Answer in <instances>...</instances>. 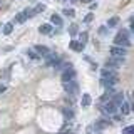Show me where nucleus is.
I'll return each mask as SVG.
<instances>
[{
	"mask_svg": "<svg viewBox=\"0 0 134 134\" xmlns=\"http://www.w3.org/2000/svg\"><path fill=\"white\" fill-rule=\"evenodd\" d=\"M114 45H121V47H126V49L131 45L129 32L126 30V29H121V30L117 32V35H116V39H114Z\"/></svg>",
	"mask_w": 134,
	"mask_h": 134,
	"instance_id": "nucleus-1",
	"label": "nucleus"
},
{
	"mask_svg": "<svg viewBox=\"0 0 134 134\" xmlns=\"http://www.w3.org/2000/svg\"><path fill=\"white\" fill-rule=\"evenodd\" d=\"M122 64H124V57H114V55H111L106 60V65L107 67H112V69H119Z\"/></svg>",
	"mask_w": 134,
	"mask_h": 134,
	"instance_id": "nucleus-2",
	"label": "nucleus"
},
{
	"mask_svg": "<svg viewBox=\"0 0 134 134\" xmlns=\"http://www.w3.org/2000/svg\"><path fill=\"white\" fill-rule=\"evenodd\" d=\"M64 89L67 94H70V96H75V94H79V86H77V82L75 81H69V82H64Z\"/></svg>",
	"mask_w": 134,
	"mask_h": 134,
	"instance_id": "nucleus-3",
	"label": "nucleus"
},
{
	"mask_svg": "<svg viewBox=\"0 0 134 134\" xmlns=\"http://www.w3.org/2000/svg\"><path fill=\"white\" fill-rule=\"evenodd\" d=\"M100 75H102L104 79H119V75H117L116 69H112V67H107V65H106V69L100 70Z\"/></svg>",
	"mask_w": 134,
	"mask_h": 134,
	"instance_id": "nucleus-4",
	"label": "nucleus"
},
{
	"mask_svg": "<svg viewBox=\"0 0 134 134\" xmlns=\"http://www.w3.org/2000/svg\"><path fill=\"white\" fill-rule=\"evenodd\" d=\"M111 55H114V57H126V47H121V45H112L111 47Z\"/></svg>",
	"mask_w": 134,
	"mask_h": 134,
	"instance_id": "nucleus-5",
	"label": "nucleus"
},
{
	"mask_svg": "<svg viewBox=\"0 0 134 134\" xmlns=\"http://www.w3.org/2000/svg\"><path fill=\"white\" fill-rule=\"evenodd\" d=\"M74 79H75V70L72 67L64 69V72H62V82H69V81H74Z\"/></svg>",
	"mask_w": 134,
	"mask_h": 134,
	"instance_id": "nucleus-6",
	"label": "nucleus"
},
{
	"mask_svg": "<svg viewBox=\"0 0 134 134\" xmlns=\"http://www.w3.org/2000/svg\"><path fill=\"white\" fill-rule=\"evenodd\" d=\"M102 111L106 112L107 116H109V114H112V116H114L116 112H117V104H114L112 100H109V102H106V104L102 106Z\"/></svg>",
	"mask_w": 134,
	"mask_h": 134,
	"instance_id": "nucleus-7",
	"label": "nucleus"
},
{
	"mask_svg": "<svg viewBox=\"0 0 134 134\" xmlns=\"http://www.w3.org/2000/svg\"><path fill=\"white\" fill-rule=\"evenodd\" d=\"M59 59H60V57H59L55 52H50L49 55H45V64H47V65H54Z\"/></svg>",
	"mask_w": 134,
	"mask_h": 134,
	"instance_id": "nucleus-8",
	"label": "nucleus"
},
{
	"mask_svg": "<svg viewBox=\"0 0 134 134\" xmlns=\"http://www.w3.org/2000/svg\"><path fill=\"white\" fill-rule=\"evenodd\" d=\"M117 81H119V79H100V84H102L104 87H107V89H111V87H114L116 84H117Z\"/></svg>",
	"mask_w": 134,
	"mask_h": 134,
	"instance_id": "nucleus-9",
	"label": "nucleus"
},
{
	"mask_svg": "<svg viewBox=\"0 0 134 134\" xmlns=\"http://www.w3.org/2000/svg\"><path fill=\"white\" fill-rule=\"evenodd\" d=\"M112 102L117 104V106H121V104L124 102V94L122 92H114V94H112Z\"/></svg>",
	"mask_w": 134,
	"mask_h": 134,
	"instance_id": "nucleus-10",
	"label": "nucleus"
},
{
	"mask_svg": "<svg viewBox=\"0 0 134 134\" xmlns=\"http://www.w3.org/2000/svg\"><path fill=\"white\" fill-rule=\"evenodd\" d=\"M84 45L86 44H82V42H77V40H70V44H69V47L72 49V50H77V52H82V49H84Z\"/></svg>",
	"mask_w": 134,
	"mask_h": 134,
	"instance_id": "nucleus-11",
	"label": "nucleus"
},
{
	"mask_svg": "<svg viewBox=\"0 0 134 134\" xmlns=\"http://www.w3.org/2000/svg\"><path fill=\"white\" fill-rule=\"evenodd\" d=\"M35 50L40 54V57H45V55H49V54H50V49L45 47V45H40V44L35 45Z\"/></svg>",
	"mask_w": 134,
	"mask_h": 134,
	"instance_id": "nucleus-12",
	"label": "nucleus"
},
{
	"mask_svg": "<svg viewBox=\"0 0 134 134\" xmlns=\"http://www.w3.org/2000/svg\"><path fill=\"white\" fill-rule=\"evenodd\" d=\"M50 22H52L54 25H59V27H60V25H62V19H60V15L52 14V15H50Z\"/></svg>",
	"mask_w": 134,
	"mask_h": 134,
	"instance_id": "nucleus-13",
	"label": "nucleus"
},
{
	"mask_svg": "<svg viewBox=\"0 0 134 134\" xmlns=\"http://www.w3.org/2000/svg\"><path fill=\"white\" fill-rule=\"evenodd\" d=\"M91 102H92L91 96H89V94H82V100H81V106H82V107H87V106H89Z\"/></svg>",
	"mask_w": 134,
	"mask_h": 134,
	"instance_id": "nucleus-14",
	"label": "nucleus"
},
{
	"mask_svg": "<svg viewBox=\"0 0 134 134\" xmlns=\"http://www.w3.org/2000/svg\"><path fill=\"white\" fill-rule=\"evenodd\" d=\"M121 112H122L124 116H126V114H129V112H131V104L124 100V102L121 104Z\"/></svg>",
	"mask_w": 134,
	"mask_h": 134,
	"instance_id": "nucleus-15",
	"label": "nucleus"
},
{
	"mask_svg": "<svg viewBox=\"0 0 134 134\" xmlns=\"http://www.w3.org/2000/svg\"><path fill=\"white\" fill-rule=\"evenodd\" d=\"M39 32L40 34H50V32H52V27H50L49 24H42L39 27Z\"/></svg>",
	"mask_w": 134,
	"mask_h": 134,
	"instance_id": "nucleus-16",
	"label": "nucleus"
},
{
	"mask_svg": "<svg viewBox=\"0 0 134 134\" xmlns=\"http://www.w3.org/2000/svg\"><path fill=\"white\" fill-rule=\"evenodd\" d=\"M22 14L25 15V19H32V17H35V15H37L35 12H34V8H25Z\"/></svg>",
	"mask_w": 134,
	"mask_h": 134,
	"instance_id": "nucleus-17",
	"label": "nucleus"
},
{
	"mask_svg": "<svg viewBox=\"0 0 134 134\" xmlns=\"http://www.w3.org/2000/svg\"><path fill=\"white\" fill-rule=\"evenodd\" d=\"M12 30H14V24H12V22H8V24L3 25V34H5V35L12 34Z\"/></svg>",
	"mask_w": 134,
	"mask_h": 134,
	"instance_id": "nucleus-18",
	"label": "nucleus"
},
{
	"mask_svg": "<svg viewBox=\"0 0 134 134\" xmlns=\"http://www.w3.org/2000/svg\"><path fill=\"white\" fill-rule=\"evenodd\" d=\"M117 24H119V17H111L107 20V27H116Z\"/></svg>",
	"mask_w": 134,
	"mask_h": 134,
	"instance_id": "nucleus-19",
	"label": "nucleus"
},
{
	"mask_svg": "<svg viewBox=\"0 0 134 134\" xmlns=\"http://www.w3.org/2000/svg\"><path fill=\"white\" fill-rule=\"evenodd\" d=\"M87 39H89V34H87L86 30L79 34V42H82V44H86V42H87Z\"/></svg>",
	"mask_w": 134,
	"mask_h": 134,
	"instance_id": "nucleus-20",
	"label": "nucleus"
},
{
	"mask_svg": "<svg viewBox=\"0 0 134 134\" xmlns=\"http://www.w3.org/2000/svg\"><path fill=\"white\" fill-rule=\"evenodd\" d=\"M62 114H64V117H65L67 121H69V119H72V117H74V112L70 111V109H64V111H62Z\"/></svg>",
	"mask_w": 134,
	"mask_h": 134,
	"instance_id": "nucleus-21",
	"label": "nucleus"
},
{
	"mask_svg": "<svg viewBox=\"0 0 134 134\" xmlns=\"http://www.w3.org/2000/svg\"><path fill=\"white\" fill-rule=\"evenodd\" d=\"M27 54H29V57H30V59H40V54L37 52L35 49H34V50H27Z\"/></svg>",
	"mask_w": 134,
	"mask_h": 134,
	"instance_id": "nucleus-22",
	"label": "nucleus"
},
{
	"mask_svg": "<svg viewBox=\"0 0 134 134\" xmlns=\"http://www.w3.org/2000/svg\"><path fill=\"white\" fill-rule=\"evenodd\" d=\"M122 134H134V124L132 126H126L122 129Z\"/></svg>",
	"mask_w": 134,
	"mask_h": 134,
	"instance_id": "nucleus-23",
	"label": "nucleus"
},
{
	"mask_svg": "<svg viewBox=\"0 0 134 134\" xmlns=\"http://www.w3.org/2000/svg\"><path fill=\"white\" fill-rule=\"evenodd\" d=\"M44 10H45V5H44V3H37L35 8H34V12H35V14H40V12H44Z\"/></svg>",
	"mask_w": 134,
	"mask_h": 134,
	"instance_id": "nucleus-24",
	"label": "nucleus"
},
{
	"mask_svg": "<svg viewBox=\"0 0 134 134\" xmlns=\"http://www.w3.org/2000/svg\"><path fill=\"white\" fill-rule=\"evenodd\" d=\"M77 32H79L77 25H75V24H72V25H70V27H69V34H70V35H75V34H77Z\"/></svg>",
	"mask_w": 134,
	"mask_h": 134,
	"instance_id": "nucleus-25",
	"label": "nucleus"
},
{
	"mask_svg": "<svg viewBox=\"0 0 134 134\" xmlns=\"http://www.w3.org/2000/svg\"><path fill=\"white\" fill-rule=\"evenodd\" d=\"M64 14H65L67 17H69V19H72V17L75 15V12H74V8H65V10H64Z\"/></svg>",
	"mask_w": 134,
	"mask_h": 134,
	"instance_id": "nucleus-26",
	"label": "nucleus"
},
{
	"mask_svg": "<svg viewBox=\"0 0 134 134\" xmlns=\"http://www.w3.org/2000/svg\"><path fill=\"white\" fill-rule=\"evenodd\" d=\"M15 20H17V22H20V24H22V22H25V20H27V19H25V15L22 14V12H20V14H17Z\"/></svg>",
	"mask_w": 134,
	"mask_h": 134,
	"instance_id": "nucleus-27",
	"label": "nucleus"
},
{
	"mask_svg": "<svg viewBox=\"0 0 134 134\" xmlns=\"http://www.w3.org/2000/svg\"><path fill=\"white\" fill-rule=\"evenodd\" d=\"M107 32H109V27H106V25H102V27L99 29V34H100V35H106Z\"/></svg>",
	"mask_w": 134,
	"mask_h": 134,
	"instance_id": "nucleus-28",
	"label": "nucleus"
},
{
	"mask_svg": "<svg viewBox=\"0 0 134 134\" xmlns=\"http://www.w3.org/2000/svg\"><path fill=\"white\" fill-rule=\"evenodd\" d=\"M92 19H94V14H87L86 17H84V22H86V24H89Z\"/></svg>",
	"mask_w": 134,
	"mask_h": 134,
	"instance_id": "nucleus-29",
	"label": "nucleus"
},
{
	"mask_svg": "<svg viewBox=\"0 0 134 134\" xmlns=\"http://www.w3.org/2000/svg\"><path fill=\"white\" fill-rule=\"evenodd\" d=\"M114 119H116V121H122V116H119V114L116 112V114H114Z\"/></svg>",
	"mask_w": 134,
	"mask_h": 134,
	"instance_id": "nucleus-30",
	"label": "nucleus"
},
{
	"mask_svg": "<svg viewBox=\"0 0 134 134\" xmlns=\"http://www.w3.org/2000/svg\"><path fill=\"white\" fill-rule=\"evenodd\" d=\"M131 34H134V20H131Z\"/></svg>",
	"mask_w": 134,
	"mask_h": 134,
	"instance_id": "nucleus-31",
	"label": "nucleus"
},
{
	"mask_svg": "<svg viewBox=\"0 0 134 134\" xmlns=\"http://www.w3.org/2000/svg\"><path fill=\"white\" fill-rule=\"evenodd\" d=\"M5 91V86H2V84H0V92H3Z\"/></svg>",
	"mask_w": 134,
	"mask_h": 134,
	"instance_id": "nucleus-32",
	"label": "nucleus"
},
{
	"mask_svg": "<svg viewBox=\"0 0 134 134\" xmlns=\"http://www.w3.org/2000/svg\"><path fill=\"white\" fill-rule=\"evenodd\" d=\"M81 2H82V3H89L91 0H81Z\"/></svg>",
	"mask_w": 134,
	"mask_h": 134,
	"instance_id": "nucleus-33",
	"label": "nucleus"
},
{
	"mask_svg": "<svg viewBox=\"0 0 134 134\" xmlns=\"http://www.w3.org/2000/svg\"><path fill=\"white\" fill-rule=\"evenodd\" d=\"M69 2H72V3H75V2H79V0H69Z\"/></svg>",
	"mask_w": 134,
	"mask_h": 134,
	"instance_id": "nucleus-34",
	"label": "nucleus"
},
{
	"mask_svg": "<svg viewBox=\"0 0 134 134\" xmlns=\"http://www.w3.org/2000/svg\"><path fill=\"white\" fill-rule=\"evenodd\" d=\"M131 111H134V104H132V106H131Z\"/></svg>",
	"mask_w": 134,
	"mask_h": 134,
	"instance_id": "nucleus-35",
	"label": "nucleus"
},
{
	"mask_svg": "<svg viewBox=\"0 0 134 134\" xmlns=\"http://www.w3.org/2000/svg\"><path fill=\"white\" fill-rule=\"evenodd\" d=\"M60 134H67V132H60Z\"/></svg>",
	"mask_w": 134,
	"mask_h": 134,
	"instance_id": "nucleus-36",
	"label": "nucleus"
},
{
	"mask_svg": "<svg viewBox=\"0 0 134 134\" xmlns=\"http://www.w3.org/2000/svg\"><path fill=\"white\" fill-rule=\"evenodd\" d=\"M59 2H64V0H59Z\"/></svg>",
	"mask_w": 134,
	"mask_h": 134,
	"instance_id": "nucleus-37",
	"label": "nucleus"
},
{
	"mask_svg": "<svg viewBox=\"0 0 134 134\" xmlns=\"http://www.w3.org/2000/svg\"><path fill=\"white\" fill-rule=\"evenodd\" d=\"M0 27H3V25H2V24H0Z\"/></svg>",
	"mask_w": 134,
	"mask_h": 134,
	"instance_id": "nucleus-38",
	"label": "nucleus"
}]
</instances>
